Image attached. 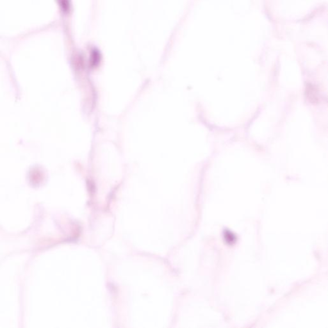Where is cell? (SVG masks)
Masks as SVG:
<instances>
[{"label":"cell","mask_w":328,"mask_h":328,"mask_svg":"<svg viewBox=\"0 0 328 328\" xmlns=\"http://www.w3.org/2000/svg\"><path fill=\"white\" fill-rule=\"evenodd\" d=\"M225 238L226 240V242H230V244H231V242H235V236L231 235V233L230 231H227L226 233Z\"/></svg>","instance_id":"obj_1"}]
</instances>
